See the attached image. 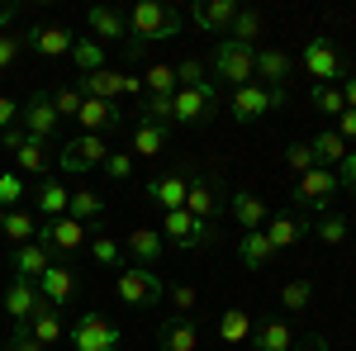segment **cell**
I'll return each instance as SVG.
<instances>
[{"mask_svg": "<svg viewBox=\"0 0 356 351\" xmlns=\"http://www.w3.org/2000/svg\"><path fill=\"white\" fill-rule=\"evenodd\" d=\"M238 10H243L238 0H200V5H191V24L204 28V33H228Z\"/></svg>", "mask_w": 356, "mask_h": 351, "instance_id": "2e32d148", "label": "cell"}, {"mask_svg": "<svg viewBox=\"0 0 356 351\" xmlns=\"http://www.w3.org/2000/svg\"><path fill=\"white\" fill-rule=\"evenodd\" d=\"M19 199H24V181L15 171H0V209L10 214V209H19Z\"/></svg>", "mask_w": 356, "mask_h": 351, "instance_id": "f6af8a7d", "label": "cell"}, {"mask_svg": "<svg viewBox=\"0 0 356 351\" xmlns=\"http://www.w3.org/2000/svg\"><path fill=\"white\" fill-rule=\"evenodd\" d=\"M86 105V95L76 90V85H57L53 90V109H57V119H76Z\"/></svg>", "mask_w": 356, "mask_h": 351, "instance_id": "7bdbcfd3", "label": "cell"}, {"mask_svg": "<svg viewBox=\"0 0 356 351\" xmlns=\"http://www.w3.org/2000/svg\"><path fill=\"white\" fill-rule=\"evenodd\" d=\"M219 105V81H204V85H181L171 95V124H204Z\"/></svg>", "mask_w": 356, "mask_h": 351, "instance_id": "277c9868", "label": "cell"}, {"mask_svg": "<svg viewBox=\"0 0 356 351\" xmlns=\"http://www.w3.org/2000/svg\"><path fill=\"white\" fill-rule=\"evenodd\" d=\"M186 214L191 218H200V223H219V214H223V195H219V186L209 181V176H191V190H186Z\"/></svg>", "mask_w": 356, "mask_h": 351, "instance_id": "7c38bea8", "label": "cell"}, {"mask_svg": "<svg viewBox=\"0 0 356 351\" xmlns=\"http://www.w3.org/2000/svg\"><path fill=\"white\" fill-rule=\"evenodd\" d=\"M271 256H275V247L266 243V233H261V228H257V233H243V238H238V261H243L247 270H261L266 261H271Z\"/></svg>", "mask_w": 356, "mask_h": 351, "instance_id": "1f68e13d", "label": "cell"}, {"mask_svg": "<svg viewBox=\"0 0 356 351\" xmlns=\"http://www.w3.org/2000/svg\"><path fill=\"white\" fill-rule=\"evenodd\" d=\"M342 105H347V109H356V72L347 76V81H342Z\"/></svg>", "mask_w": 356, "mask_h": 351, "instance_id": "91938a15", "label": "cell"}, {"mask_svg": "<svg viewBox=\"0 0 356 351\" xmlns=\"http://www.w3.org/2000/svg\"><path fill=\"white\" fill-rule=\"evenodd\" d=\"M86 233H90V228H86V223H76L72 214L48 218V238H53V247H48V256H53L57 266H62V261H67V256H72V252H76V247L86 243Z\"/></svg>", "mask_w": 356, "mask_h": 351, "instance_id": "5bb4252c", "label": "cell"}, {"mask_svg": "<svg viewBox=\"0 0 356 351\" xmlns=\"http://www.w3.org/2000/svg\"><path fill=\"white\" fill-rule=\"evenodd\" d=\"M261 233H266V243H271L275 252H285V247L304 243V238L314 233V223H309V218H300V214H280V218H271Z\"/></svg>", "mask_w": 356, "mask_h": 351, "instance_id": "ffe728a7", "label": "cell"}, {"mask_svg": "<svg viewBox=\"0 0 356 351\" xmlns=\"http://www.w3.org/2000/svg\"><path fill=\"white\" fill-rule=\"evenodd\" d=\"M181 28H186V15L181 10H171L162 0H138L134 15H129V43H124V53L143 57L147 38H176Z\"/></svg>", "mask_w": 356, "mask_h": 351, "instance_id": "6da1fadb", "label": "cell"}, {"mask_svg": "<svg viewBox=\"0 0 356 351\" xmlns=\"http://www.w3.org/2000/svg\"><path fill=\"white\" fill-rule=\"evenodd\" d=\"M143 90H147V95H176V90H181V81H176V67L152 62V72L143 76Z\"/></svg>", "mask_w": 356, "mask_h": 351, "instance_id": "ab89813d", "label": "cell"}, {"mask_svg": "<svg viewBox=\"0 0 356 351\" xmlns=\"http://www.w3.org/2000/svg\"><path fill=\"white\" fill-rule=\"evenodd\" d=\"M214 76H219V90L223 85H233V90H243V85L257 81V48H247V43H233V38H219L214 43Z\"/></svg>", "mask_w": 356, "mask_h": 351, "instance_id": "7a4b0ae2", "label": "cell"}, {"mask_svg": "<svg viewBox=\"0 0 356 351\" xmlns=\"http://www.w3.org/2000/svg\"><path fill=\"white\" fill-rule=\"evenodd\" d=\"M337 190H342V186H337V171H328V166H314V171H304L300 181H295L290 199H295L300 209H328Z\"/></svg>", "mask_w": 356, "mask_h": 351, "instance_id": "ba28073f", "label": "cell"}, {"mask_svg": "<svg viewBox=\"0 0 356 351\" xmlns=\"http://www.w3.org/2000/svg\"><path fill=\"white\" fill-rule=\"evenodd\" d=\"M57 109H53V95L48 90H33L24 105H19V129H24L29 138H38V142H48V138L57 133Z\"/></svg>", "mask_w": 356, "mask_h": 351, "instance_id": "8fae6325", "label": "cell"}, {"mask_svg": "<svg viewBox=\"0 0 356 351\" xmlns=\"http://www.w3.org/2000/svg\"><path fill=\"white\" fill-rule=\"evenodd\" d=\"M10 266H15L19 280H33V285H38V275L53 266V256H48L38 243H24V247H15V252H10Z\"/></svg>", "mask_w": 356, "mask_h": 351, "instance_id": "484cf974", "label": "cell"}, {"mask_svg": "<svg viewBox=\"0 0 356 351\" xmlns=\"http://www.w3.org/2000/svg\"><path fill=\"white\" fill-rule=\"evenodd\" d=\"M33 233H38V214H33V209H10V214H5V233H0V238L24 247V243H33Z\"/></svg>", "mask_w": 356, "mask_h": 351, "instance_id": "e575fe53", "label": "cell"}, {"mask_svg": "<svg viewBox=\"0 0 356 351\" xmlns=\"http://www.w3.org/2000/svg\"><path fill=\"white\" fill-rule=\"evenodd\" d=\"M162 147H166V129L138 119L134 124V157H162Z\"/></svg>", "mask_w": 356, "mask_h": 351, "instance_id": "d590c367", "label": "cell"}, {"mask_svg": "<svg viewBox=\"0 0 356 351\" xmlns=\"http://www.w3.org/2000/svg\"><path fill=\"white\" fill-rule=\"evenodd\" d=\"M0 233H5V209H0Z\"/></svg>", "mask_w": 356, "mask_h": 351, "instance_id": "be15d7a7", "label": "cell"}, {"mask_svg": "<svg viewBox=\"0 0 356 351\" xmlns=\"http://www.w3.org/2000/svg\"><path fill=\"white\" fill-rule=\"evenodd\" d=\"M304 76H314V85L347 81V72H342V53L332 48V38H309V43H304Z\"/></svg>", "mask_w": 356, "mask_h": 351, "instance_id": "52a82bcc", "label": "cell"}, {"mask_svg": "<svg viewBox=\"0 0 356 351\" xmlns=\"http://www.w3.org/2000/svg\"><path fill=\"white\" fill-rule=\"evenodd\" d=\"M119 342H124V332L100 309H86L76 318V327H72V347L76 351H119Z\"/></svg>", "mask_w": 356, "mask_h": 351, "instance_id": "5b68a950", "label": "cell"}, {"mask_svg": "<svg viewBox=\"0 0 356 351\" xmlns=\"http://www.w3.org/2000/svg\"><path fill=\"white\" fill-rule=\"evenodd\" d=\"M15 166H19L24 176H43V171H48V142L24 138V142L15 147Z\"/></svg>", "mask_w": 356, "mask_h": 351, "instance_id": "836d02e7", "label": "cell"}, {"mask_svg": "<svg viewBox=\"0 0 356 351\" xmlns=\"http://www.w3.org/2000/svg\"><path fill=\"white\" fill-rule=\"evenodd\" d=\"M15 15H19V5H0V33L15 24Z\"/></svg>", "mask_w": 356, "mask_h": 351, "instance_id": "94428289", "label": "cell"}, {"mask_svg": "<svg viewBox=\"0 0 356 351\" xmlns=\"http://www.w3.org/2000/svg\"><path fill=\"white\" fill-rule=\"evenodd\" d=\"M186 190H191V176H157V181H147V199H152V209H186Z\"/></svg>", "mask_w": 356, "mask_h": 351, "instance_id": "d6986e66", "label": "cell"}, {"mask_svg": "<svg viewBox=\"0 0 356 351\" xmlns=\"http://www.w3.org/2000/svg\"><path fill=\"white\" fill-rule=\"evenodd\" d=\"M337 186H342V190H352V195H356V152H347V162L337 166Z\"/></svg>", "mask_w": 356, "mask_h": 351, "instance_id": "db71d44e", "label": "cell"}, {"mask_svg": "<svg viewBox=\"0 0 356 351\" xmlns=\"http://www.w3.org/2000/svg\"><path fill=\"white\" fill-rule=\"evenodd\" d=\"M228 209H233V218H238L243 233H257V228L266 223V204H261L252 190H233V195H228Z\"/></svg>", "mask_w": 356, "mask_h": 351, "instance_id": "d4e9b609", "label": "cell"}, {"mask_svg": "<svg viewBox=\"0 0 356 351\" xmlns=\"http://www.w3.org/2000/svg\"><path fill=\"white\" fill-rule=\"evenodd\" d=\"M24 53V38H15V33H0V72L5 67H15V57Z\"/></svg>", "mask_w": 356, "mask_h": 351, "instance_id": "816d5d0a", "label": "cell"}, {"mask_svg": "<svg viewBox=\"0 0 356 351\" xmlns=\"http://www.w3.org/2000/svg\"><path fill=\"white\" fill-rule=\"evenodd\" d=\"M314 238H318V243H328V247L347 243V218H337V214H323V223L314 228Z\"/></svg>", "mask_w": 356, "mask_h": 351, "instance_id": "bcb514c9", "label": "cell"}, {"mask_svg": "<svg viewBox=\"0 0 356 351\" xmlns=\"http://www.w3.org/2000/svg\"><path fill=\"white\" fill-rule=\"evenodd\" d=\"M38 295H43V304H53V309L72 304V299H76V270L53 261V266L38 275Z\"/></svg>", "mask_w": 356, "mask_h": 351, "instance_id": "e0dca14e", "label": "cell"}, {"mask_svg": "<svg viewBox=\"0 0 356 351\" xmlns=\"http://www.w3.org/2000/svg\"><path fill=\"white\" fill-rule=\"evenodd\" d=\"M162 252H166L162 228H134V233H129V256H134V266H152L157 270Z\"/></svg>", "mask_w": 356, "mask_h": 351, "instance_id": "603a6c76", "label": "cell"}, {"mask_svg": "<svg viewBox=\"0 0 356 351\" xmlns=\"http://www.w3.org/2000/svg\"><path fill=\"white\" fill-rule=\"evenodd\" d=\"M280 105H285V90H266V85H257V81L228 95V114H233L238 124H252V119H261L266 109H280Z\"/></svg>", "mask_w": 356, "mask_h": 351, "instance_id": "30bf717a", "label": "cell"}, {"mask_svg": "<svg viewBox=\"0 0 356 351\" xmlns=\"http://www.w3.org/2000/svg\"><path fill=\"white\" fill-rule=\"evenodd\" d=\"M290 351H332V347L318 337V332H309V337H295V347H290Z\"/></svg>", "mask_w": 356, "mask_h": 351, "instance_id": "9f6ffc18", "label": "cell"}, {"mask_svg": "<svg viewBox=\"0 0 356 351\" xmlns=\"http://www.w3.org/2000/svg\"><path fill=\"white\" fill-rule=\"evenodd\" d=\"M67 204H72V190L62 186V181H43V186H38V214H43V223H48V218H62Z\"/></svg>", "mask_w": 356, "mask_h": 351, "instance_id": "d6a6232c", "label": "cell"}, {"mask_svg": "<svg viewBox=\"0 0 356 351\" xmlns=\"http://www.w3.org/2000/svg\"><path fill=\"white\" fill-rule=\"evenodd\" d=\"M176 81H181V85H204V81H209V76H204V62H195V57L176 62Z\"/></svg>", "mask_w": 356, "mask_h": 351, "instance_id": "f907efd6", "label": "cell"}, {"mask_svg": "<svg viewBox=\"0 0 356 351\" xmlns=\"http://www.w3.org/2000/svg\"><path fill=\"white\" fill-rule=\"evenodd\" d=\"M261 28H266V15H261V10H252V5H243V10H238V19L228 24V33H223V38H233V43H247V48H257Z\"/></svg>", "mask_w": 356, "mask_h": 351, "instance_id": "f1b7e54d", "label": "cell"}, {"mask_svg": "<svg viewBox=\"0 0 356 351\" xmlns=\"http://www.w3.org/2000/svg\"><path fill=\"white\" fill-rule=\"evenodd\" d=\"M124 95H143V81L138 76H124Z\"/></svg>", "mask_w": 356, "mask_h": 351, "instance_id": "6125c7cd", "label": "cell"}, {"mask_svg": "<svg viewBox=\"0 0 356 351\" xmlns=\"http://www.w3.org/2000/svg\"><path fill=\"white\" fill-rule=\"evenodd\" d=\"M15 119H19V100L0 95V133H5V129H15Z\"/></svg>", "mask_w": 356, "mask_h": 351, "instance_id": "11a10c76", "label": "cell"}, {"mask_svg": "<svg viewBox=\"0 0 356 351\" xmlns=\"http://www.w3.org/2000/svg\"><path fill=\"white\" fill-rule=\"evenodd\" d=\"M76 124H81L86 133H110V129H119L124 124V109L119 105H110V100H86L81 105V114H76Z\"/></svg>", "mask_w": 356, "mask_h": 351, "instance_id": "7402d4cb", "label": "cell"}, {"mask_svg": "<svg viewBox=\"0 0 356 351\" xmlns=\"http://www.w3.org/2000/svg\"><path fill=\"white\" fill-rule=\"evenodd\" d=\"M285 162L304 176V171H314V166H318V157H314V147H309V142H290V147H285Z\"/></svg>", "mask_w": 356, "mask_h": 351, "instance_id": "c3c4849f", "label": "cell"}, {"mask_svg": "<svg viewBox=\"0 0 356 351\" xmlns=\"http://www.w3.org/2000/svg\"><path fill=\"white\" fill-rule=\"evenodd\" d=\"M38 304H43L38 285H33V280H19V275H15V280H10V290H5V313H10L15 323H29Z\"/></svg>", "mask_w": 356, "mask_h": 351, "instance_id": "44dd1931", "label": "cell"}, {"mask_svg": "<svg viewBox=\"0 0 356 351\" xmlns=\"http://www.w3.org/2000/svg\"><path fill=\"white\" fill-rule=\"evenodd\" d=\"M110 157V142L100 133H76L62 142V152H57V166L67 171V176H81V171H90V166H100Z\"/></svg>", "mask_w": 356, "mask_h": 351, "instance_id": "8992f818", "label": "cell"}, {"mask_svg": "<svg viewBox=\"0 0 356 351\" xmlns=\"http://www.w3.org/2000/svg\"><path fill=\"white\" fill-rule=\"evenodd\" d=\"M314 147V157H318V166H328V171H337V166L347 162V138L337 133V129H323V133L309 142Z\"/></svg>", "mask_w": 356, "mask_h": 351, "instance_id": "4dcf8cb0", "label": "cell"}, {"mask_svg": "<svg viewBox=\"0 0 356 351\" xmlns=\"http://www.w3.org/2000/svg\"><path fill=\"white\" fill-rule=\"evenodd\" d=\"M171 304H176V313L186 318V313H195V304H200V295H195L191 285H176V290H171Z\"/></svg>", "mask_w": 356, "mask_h": 351, "instance_id": "f5cc1de1", "label": "cell"}, {"mask_svg": "<svg viewBox=\"0 0 356 351\" xmlns=\"http://www.w3.org/2000/svg\"><path fill=\"white\" fill-rule=\"evenodd\" d=\"M114 290H119V304H129V309H152V304H162V295H166L162 275L152 266H124L119 280H114Z\"/></svg>", "mask_w": 356, "mask_h": 351, "instance_id": "3957f363", "label": "cell"}, {"mask_svg": "<svg viewBox=\"0 0 356 351\" xmlns=\"http://www.w3.org/2000/svg\"><path fill=\"white\" fill-rule=\"evenodd\" d=\"M76 90H81L86 100H110V105H119V95H124V76L119 72H90V76H81L76 81Z\"/></svg>", "mask_w": 356, "mask_h": 351, "instance_id": "cb8c5ba5", "label": "cell"}, {"mask_svg": "<svg viewBox=\"0 0 356 351\" xmlns=\"http://www.w3.org/2000/svg\"><path fill=\"white\" fill-rule=\"evenodd\" d=\"M100 171H105L110 181H129V176H134V152H110V157L100 162Z\"/></svg>", "mask_w": 356, "mask_h": 351, "instance_id": "7dc6e473", "label": "cell"}, {"mask_svg": "<svg viewBox=\"0 0 356 351\" xmlns=\"http://www.w3.org/2000/svg\"><path fill=\"white\" fill-rule=\"evenodd\" d=\"M24 129H5V133H0V147H5V152H15V147H19V142H24Z\"/></svg>", "mask_w": 356, "mask_h": 351, "instance_id": "680465c9", "label": "cell"}, {"mask_svg": "<svg viewBox=\"0 0 356 351\" xmlns=\"http://www.w3.org/2000/svg\"><path fill=\"white\" fill-rule=\"evenodd\" d=\"M0 351H5V347H0Z\"/></svg>", "mask_w": 356, "mask_h": 351, "instance_id": "e7e4bbea", "label": "cell"}, {"mask_svg": "<svg viewBox=\"0 0 356 351\" xmlns=\"http://www.w3.org/2000/svg\"><path fill=\"white\" fill-rule=\"evenodd\" d=\"M86 24H90V33H95L100 48H105V43H119V38H129V19H124L119 10H110V5H90V10H86Z\"/></svg>", "mask_w": 356, "mask_h": 351, "instance_id": "ac0fdd59", "label": "cell"}, {"mask_svg": "<svg viewBox=\"0 0 356 351\" xmlns=\"http://www.w3.org/2000/svg\"><path fill=\"white\" fill-rule=\"evenodd\" d=\"M290 347H295V332L285 318H266L252 332V351H290Z\"/></svg>", "mask_w": 356, "mask_h": 351, "instance_id": "4316f807", "label": "cell"}, {"mask_svg": "<svg viewBox=\"0 0 356 351\" xmlns=\"http://www.w3.org/2000/svg\"><path fill=\"white\" fill-rule=\"evenodd\" d=\"M157 342H162V351H195L200 347V332H195L191 318H171V323H162Z\"/></svg>", "mask_w": 356, "mask_h": 351, "instance_id": "f546056e", "label": "cell"}, {"mask_svg": "<svg viewBox=\"0 0 356 351\" xmlns=\"http://www.w3.org/2000/svg\"><path fill=\"white\" fill-rule=\"evenodd\" d=\"M24 43L33 48L38 57H72V48H76V33L67 24H33L24 33Z\"/></svg>", "mask_w": 356, "mask_h": 351, "instance_id": "4fadbf2b", "label": "cell"}, {"mask_svg": "<svg viewBox=\"0 0 356 351\" xmlns=\"http://www.w3.org/2000/svg\"><path fill=\"white\" fill-rule=\"evenodd\" d=\"M295 76V57L280 48H257V85L266 90H285V81Z\"/></svg>", "mask_w": 356, "mask_h": 351, "instance_id": "9a60e30c", "label": "cell"}, {"mask_svg": "<svg viewBox=\"0 0 356 351\" xmlns=\"http://www.w3.org/2000/svg\"><path fill=\"white\" fill-rule=\"evenodd\" d=\"M29 332L48 347V342H62V332H67V323H62V309H53V304H38L33 309V318H29Z\"/></svg>", "mask_w": 356, "mask_h": 351, "instance_id": "83f0119b", "label": "cell"}, {"mask_svg": "<svg viewBox=\"0 0 356 351\" xmlns=\"http://www.w3.org/2000/svg\"><path fill=\"white\" fill-rule=\"evenodd\" d=\"M309 100H314V109L318 114H328V119H342V85H314L309 90Z\"/></svg>", "mask_w": 356, "mask_h": 351, "instance_id": "b9f144b4", "label": "cell"}, {"mask_svg": "<svg viewBox=\"0 0 356 351\" xmlns=\"http://www.w3.org/2000/svg\"><path fill=\"white\" fill-rule=\"evenodd\" d=\"M162 238L176 247V252H195V247L214 243V228L200 223V218H191L186 209H171V214H162Z\"/></svg>", "mask_w": 356, "mask_h": 351, "instance_id": "9c48e42d", "label": "cell"}, {"mask_svg": "<svg viewBox=\"0 0 356 351\" xmlns=\"http://www.w3.org/2000/svg\"><path fill=\"white\" fill-rule=\"evenodd\" d=\"M67 214L76 218V223H100L105 204H100V195H95V190H72V204H67Z\"/></svg>", "mask_w": 356, "mask_h": 351, "instance_id": "8d00e7d4", "label": "cell"}, {"mask_svg": "<svg viewBox=\"0 0 356 351\" xmlns=\"http://www.w3.org/2000/svg\"><path fill=\"white\" fill-rule=\"evenodd\" d=\"M72 62H76V72H81V76H90V72H105V48H100L95 38H76Z\"/></svg>", "mask_w": 356, "mask_h": 351, "instance_id": "74e56055", "label": "cell"}, {"mask_svg": "<svg viewBox=\"0 0 356 351\" xmlns=\"http://www.w3.org/2000/svg\"><path fill=\"white\" fill-rule=\"evenodd\" d=\"M309 299H314V280H309V275L285 280V290H280V309H285V313H304Z\"/></svg>", "mask_w": 356, "mask_h": 351, "instance_id": "f35d334b", "label": "cell"}, {"mask_svg": "<svg viewBox=\"0 0 356 351\" xmlns=\"http://www.w3.org/2000/svg\"><path fill=\"white\" fill-rule=\"evenodd\" d=\"M5 351H48L33 332H29V323H15V332H10V342H5Z\"/></svg>", "mask_w": 356, "mask_h": 351, "instance_id": "681fc988", "label": "cell"}, {"mask_svg": "<svg viewBox=\"0 0 356 351\" xmlns=\"http://www.w3.org/2000/svg\"><path fill=\"white\" fill-rule=\"evenodd\" d=\"M90 256H95L100 266H124V247L114 243L110 233H95V238H90Z\"/></svg>", "mask_w": 356, "mask_h": 351, "instance_id": "ee69618b", "label": "cell"}, {"mask_svg": "<svg viewBox=\"0 0 356 351\" xmlns=\"http://www.w3.org/2000/svg\"><path fill=\"white\" fill-rule=\"evenodd\" d=\"M337 133L347 138V142H356V109H342V119H337Z\"/></svg>", "mask_w": 356, "mask_h": 351, "instance_id": "6f0895ef", "label": "cell"}, {"mask_svg": "<svg viewBox=\"0 0 356 351\" xmlns=\"http://www.w3.org/2000/svg\"><path fill=\"white\" fill-rule=\"evenodd\" d=\"M219 337L223 342H247L252 337V318H247V309H228L219 318Z\"/></svg>", "mask_w": 356, "mask_h": 351, "instance_id": "60d3db41", "label": "cell"}]
</instances>
